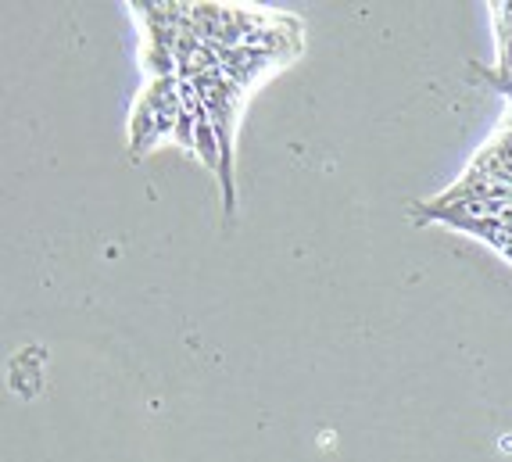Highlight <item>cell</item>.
Returning <instances> with one entry per match:
<instances>
[{"label":"cell","mask_w":512,"mask_h":462,"mask_svg":"<svg viewBox=\"0 0 512 462\" xmlns=\"http://www.w3.org/2000/svg\"><path fill=\"white\" fill-rule=\"evenodd\" d=\"M180 108H183V83L176 76L151 79L144 86V94L133 104L129 115V151L147 154L162 140L176 137L180 126Z\"/></svg>","instance_id":"1"}]
</instances>
